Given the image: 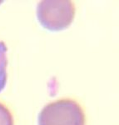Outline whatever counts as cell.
<instances>
[{
	"label": "cell",
	"mask_w": 119,
	"mask_h": 125,
	"mask_svg": "<svg viewBox=\"0 0 119 125\" xmlns=\"http://www.w3.org/2000/svg\"><path fill=\"white\" fill-rule=\"evenodd\" d=\"M75 12L72 1H41L38 4L37 17L44 29L61 31L71 25Z\"/></svg>",
	"instance_id": "2"
},
{
	"label": "cell",
	"mask_w": 119,
	"mask_h": 125,
	"mask_svg": "<svg viewBox=\"0 0 119 125\" xmlns=\"http://www.w3.org/2000/svg\"><path fill=\"white\" fill-rule=\"evenodd\" d=\"M38 125H86V116L78 102L69 98L47 104L38 117Z\"/></svg>",
	"instance_id": "1"
},
{
	"label": "cell",
	"mask_w": 119,
	"mask_h": 125,
	"mask_svg": "<svg viewBox=\"0 0 119 125\" xmlns=\"http://www.w3.org/2000/svg\"><path fill=\"white\" fill-rule=\"evenodd\" d=\"M0 125H14L11 112L2 103H0Z\"/></svg>",
	"instance_id": "4"
},
{
	"label": "cell",
	"mask_w": 119,
	"mask_h": 125,
	"mask_svg": "<svg viewBox=\"0 0 119 125\" xmlns=\"http://www.w3.org/2000/svg\"><path fill=\"white\" fill-rule=\"evenodd\" d=\"M8 47L0 41V93L5 88L8 81Z\"/></svg>",
	"instance_id": "3"
}]
</instances>
